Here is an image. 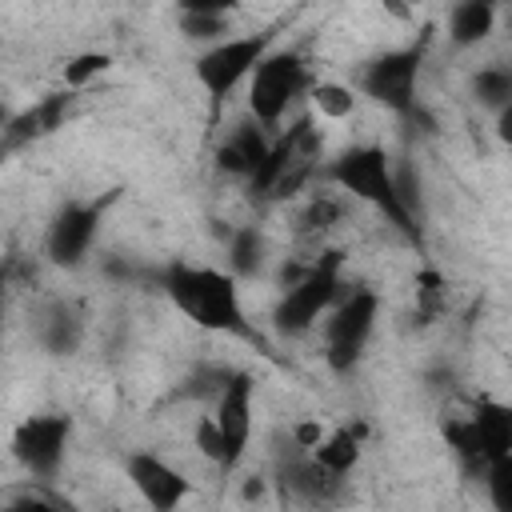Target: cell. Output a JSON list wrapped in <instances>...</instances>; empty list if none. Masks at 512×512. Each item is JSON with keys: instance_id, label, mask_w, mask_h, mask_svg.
<instances>
[{"instance_id": "obj_1", "label": "cell", "mask_w": 512, "mask_h": 512, "mask_svg": "<svg viewBox=\"0 0 512 512\" xmlns=\"http://www.w3.org/2000/svg\"><path fill=\"white\" fill-rule=\"evenodd\" d=\"M164 296L172 300V308L180 316H188L196 328L204 332H224V336H240V340H256L248 316H244V300H240V280L224 268H208V264H184L172 260L160 276Z\"/></svg>"}, {"instance_id": "obj_2", "label": "cell", "mask_w": 512, "mask_h": 512, "mask_svg": "<svg viewBox=\"0 0 512 512\" xmlns=\"http://www.w3.org/2000/svg\"><path fill=\"white\" fill-rule=\"evenodd\" d=\"M324 176L352 200H364L368 208H376L396 232H404L412 244H424L420 240V224H416V212L404 204V192H400V176L388 160V152L380 144H352L344 152H336L324 168Z\"/></svg>"}, {"instance_id": "obj_3", "label": "cell", "mask_w": 512, "mask_h": 512, "mask_svg": "<svg viewBox=\"0 0 512 512\" xmlns=\"http://www.w3.org/2000/svg\"><path fill=\"white\" fill-rule=\"evenodd\" d=\"M340 268H344V256L340 252H324L320 260H312L304 268V276L296 284H288L272 308V328L280 336H308L320 316H328L344 292V280H340Z\"/></svg>"}, {"instance_id": "obj_4", "label": "cell", "mask_w": 512, "mask_h": 512, "mask_svg": "<svg viewBox=\"0 0 512 512\" xmlns=\"http://www.w3.org/2000/svg\"><path fill=\"white\" fill-rule=\"evenodd\" d=\"M444 440L456 452V460L484 476V468L512 452V404L496 396H480L468 416H456L444 424Z\"/></svg>"}, {"instance_id": "obj_5", "label": "cell", "mask_w": 512, "mask_h": 512, "mask_svg": "<svg viewBox=\"0 0 512 512\" xmlns=\"http://www.w3.org/2000/svg\"><path fill=\"white\" fill-rule=\"evenodd\" d=\"M312 84L316 80L308 76V60L296 48H272L248 80V116L260 128H276Z\"/></svg>"}, {"instance_id": "obj_6", "label": "cell", "mask_w": 512, "mask_h": 512, "mask_svg": "<svg viewBox=\"0 0 512 512\" xmlns=\"http://www.w3.org/2000/svg\"><path fill=\"white\" fill-rule=\"evenodd\" d=\"M276 28H260V32H244V36H228L212 48H204L192 60V76L196 84L220 104L228 100L244 80H252V72L260 68V60L272 52Z\"/></svg>"}, {"instance_id": "obj_7", "label": "cell", "mask_w": 512, "mask_h": 512, "mask_svg": "<svg viewBox=\"0 0 512 512\" xmlns=\"http://www.w3.org/2000/svg\"><path fill=\"white\" fill-rule=\"evenodd\" d=\"M380 316V296L372 288H356L336 300V308L324 316V364L344 376L360 364Z\"/></svg>"}, {"instance_id": "obj_8", "label": "cell", "mask_w": 512, "mask_h": 512, "mask_svg": "<svg viewBox=\"0 0 512 512\" xmlns=\"http://www.w3.org/2000/svg\"><path fill=\"white\" fill-rule=\"evenodd\" d=\"M420 64H424V44H404V48H388L380 56H372L360 68V96H368L372 104L396 112V116H412L416 112V80H420Z\"/></svg>"}, {"instance_id": "obj_9", "label": "cell", "mask_w": 512, "mask_h": 512, "mask_svg": "<svg viewBox=\"0 0 512 512\" xmlns=\"http://www.w3.org/2000/svg\"><path fill=\"white\" fill-rule=\"evenodd\" d=\"M108 204H112V192L100 200H68L44 232V256L56 268H80L96 244V232H100Z\"/></svg>"}, {"instance_id": "obj_10", "label": "cell", "mask_w": 512, "mask_h": 512, "mask_svg": "<svg viewBox=\"0 0 512 512\" xmlns=\"http://www.w3.org/2000/svg\"><path fill=\"white\" fill-rule=\"evenodd\" d=\"M68 440H72V420L60 412H40V416H28L16 424L12 456L28 476L52 480L68 456Z\"/></svg>"}, {"instance_id": "obj_11", "label": "cell", "mask_w": 512, "mask_h": 512, "mask_svg": "<svg viewBox=\"0 0 512 512\" xmlns=\"http://www.w3.org/2000/svg\"><path fill=\"white\" fill-rule=\"evenodd\" d=\"M208 416L220 428L224 448H228V468L236 472L248 444H252V416H256V380H252V372H232L228 384L212 396Z\"/></svg>"}, {"instance_id": "obj_12", "label": "cell", "mask_w": 512, "mask_h": 512, "mask_svg": "<svg viewBox=\"0 0 512 512\" xmlns=\"http://www.w3.org/2000/svg\"><path fill=\"white\" fill-rule=\"evenodd\" d=\"M124 476L152 512H176L192 496V480L172 460H164L160 452H144V448L128 452L124 456Z\"/></svg>"}, {"instance_id": "obj_13", "label": "cell", "mask_w": 512, "mask_h": 512, "mask_svg": "<svg viewBox=\"0 0 512 512\" xmlns=\"http://www.w3.org/2000/svg\"><path fill=\"white\" fill-rule=\"evenodd\" d=\"M268 148H272L268 128H260L256 120H244V124H236V128L220 140V148H216V168L228 172V176L256 180V172H260L264 160H268Z\"/></svg>"}, {"instance_id": "obj_14", "label": "cell", "mask_w": 512, "mask_h": 512, "mask_svg": "<svg viewBox=\"0 0 512 512\" xmlns=\"http://www.w3.org/2000/svg\"><path fill=\"white\" fill-rule=\"evenodd\" d=\"M280 484H284V492H292L304 504H332L344 488V480L332 476L328 468H320L308 452H292V460L280 468Z\"/></svg>"}, {"instance_id": "obj_15", "label": "cell", "mask_w": 512, "mask_h": 512, "mask_svg": "<svg viewBox=\"0 0 512 512\" xmlns=\"http://www.w3.org/2000/svg\"><path fill=\"white\" fill-rule=\"evenodd\" d=\"M496 4L488 0H460L448 8V40L452 48H480L496 32Z\"/></svg>"}, {"instance_id": "obj_16", "label": "cell", "mask_w": 512, "mask_h": 512, "mask_svg": "<svg viewBox=\"0 0 512 512\" xmlns=\"http://www.w3.org/2000/svg\"><path fill=\"white\" fill-rule=\"evenodd\" d=\"M68 100H72V96H48L44 104L24 108L20 116H12L8 128H4V148H16V144H24V140H32V136H44V132L60 128V116H64V104H68Z\"/></svg>"}, {"instance_id": "obj_17", "label": "cell", "mask_w": 512, "mask_h": 512, "mask_svg": "<svg viewBox=\"0 0 512 512\" xmlns=\"http://www.w3.org/2000/svg\"><path fill=\"white\" fill-rule=\"evenodd\" d=\"M228 12H232V4H208V0H200V4H184L180 8V32L188 36V40H200V44H220V40H228L224 32H232L228 28Z\"/></svg>"}, {"instance_id": "obj_18", "label": "cell", "mask_w": 512, "mask_h": 512, "mask_svg": "<svg viewBox=\"0 0 512 512\" xmlns=\"http://www.w3.org/2000/svg\"><path fill=\"white\" fill-rule=\"evenodd\" d=\"M36 336H40V344H44L52 356H68V352H76V344H80V336H84V324H80V316H76L68 304H52V308L40 316Z\"/></svg>"}, {"instance_id": "obj_19", "label": "cell", "mask_w": 512, "mask_h": 512, "mask_svg": "<svg viewBox=\"0 0 512 512\" xmlns=\"http://www.w3.org/2000/svg\"><path fill=\"white\" fill-rule=\"evenodd\" d=\"M360 452H364V448H360V436H356L352 428H332V432L320 440V448L308 452V456H312L320 468H328L332 476L344 480V476H352V468L360 464Z\"/></svg>"}, {"instance_id": "obj_20", "label": "cell", "mask_w": 512, "mask_h": 512, "mask_svg": "<svg viewBox=\"0 0 512 512\" xmlns=\"http://www.w3.org/2000/svg\"><path fill=\"white\" fill-rule=\"evenodd\" d=\"M308 104H312V112L320 120L340 124V120H348L360 108V92L352 84H344V80H316L308 88Z\"/></svg>"}, {"instance_id": "obj_21", "label": "cell", "mask_w": 512, "mask_h": 512, "mask_svg": "<svg viewBox=\"0 0 512 512\" xmlns=\"http://www.w3.org/2000/svg\"><path fill=\"white\" fill-rule=\"evenodd\" d=\"M264 236L256 232V228H240V232H232V240H228V272L240 280V276H256L260 268H264Z\"/></svg>"}, {"instance_id": "obj_22", "label": "cell", "mask_w": 512, "mask_h": 512, "mask_svg": "<svg viewBox=\"0 0 512 512\" xmlns=\"http://www.w3.org/2000/svg\"><path fill=\"white\" fill-rule=\"evenodd\" d=\"M472 96L484 108H492V112H500L504 104H512V68L508 64H484L472 76Z\"/></svg>"}, {"instance_id": "obj_23", "label": "cell", "mask_w": 512, "mask_h": 512, "mask_svg": "<svg viewBox=\"0 0 512 512\" xmlns=\"http://www.w3.org/2000/svg\"><path fill=\"white\" fill-rule=\"evenodd\" d=\"M112 68V52H104V48H84V52H76L68 64H64V88L68 92H80V88H88L92 80H100L104 72Z\"/></svg>"}, {"instance_id": "obj_24", "label": "cell", "mask_w": 512, "mask_h": 512, "mask_svg": "<svg viewBox=\"0 0 512 512\" xmlns=\"http://www.w3.org/2000/svg\"><path fill=\"white\" fill-rule=\"evenodd\" d=\"M192 448L212 464V468H220L224 476H232V468H228V448H224V436H220V428L212 424V416L204 412L200 420H196V428H192Z\"/></svg>"}, {"instance_id": "obj_25", "label": "cell", "mask_w": 512, "mask_h": 512, "mask_svg": "<svg viewBox=\"0 0 512 512\" xmlns=\"http://www.w3.org/2000/svg\"><path fill=\"white\" fill-rule=\"evenodd\" d=\"M480 480H484V492H488L492 512H512V452L500 456V460H492Z\"/></svg>"}, {"instance_id": "obj_26", "label": "cell", "mask_w": 512, "mask_h": 512, "mask_svg": "<svg viewBox=\"0 0 512 512\" xmlns=\"http://www.w3.org/2000/svg\"><path fill=\"white\" fill-rule=\"evenodd\" d=\"M4 512H80V508H76L72 500H60V496H52V492H40V488H28V492H20V496H12Z\"/></svg>"}, {"instance_id": "obj_27", "label": "cell", "mask_w": 512, "mask_h": 512, "mask_svg": "<svg viewBox=\"0 0 512 512\" xmlns=\"http://www.w3.org/2000/svg\"><path fill=\"white\" fill-rule=\"evenodd\" d=\"M328 432H332V428H328L320 416H308V420H296V424L288 428V440H292L296 452H316Z\"/></svg>"}, {"instance_id": "obj_28", "label": "cell", "mask_w": 512, "mask_h": 512, "mask_svg": "<svg viewBox=\"0 0 512 512\" xmlns=\"http://www.w3.org/2000/svg\"><path fill=\"white\" fill-rule=\"evenodd\" d=\"M492 132L504 148H512V104H504L500 112H492Z\"/></svg>"}]
</instances>
